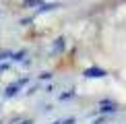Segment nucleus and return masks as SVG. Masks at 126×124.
Listing matches in <instances>:
<instances>
[{
	"mask_svg": "<svg viewBox=\"0 0 126 124\" xmlns=\"http://www.w3.org/2000/svg\"><path fill=\"white\" fill-rule=\"evenodd\" d=\"M99 110H101V112H114V110H116V103H110V101H101Z\"/></svg>",
	"mask_w": 126,
	"mask_h": 124,
	"instance_id": "3",
	"label": "nucleus"
},
{
	"mask_svg": "<svg viewBox=\"0 0 126 124\" xmlns=\"http://www.w3.org/2000/svg\"><path fill=\"white\" fill-rule=\"evenodd\" d=\"M21 124H33V122H31V120H25V122H21Z\"/></svg>",
	"mask_w": 126,
	"mask_h": 124,
	"instance_id": "6",
	"label": "nucleus"
},
{
	"mask_svg": "<svg viewBox=\"0 0 126 124\" xmlns=\"http://www.w3.org/2000/svg\"><path fill=\"white\" fill-rule=\"evenodd\" d=\"M85 77L87 79H101V77H106V70H101V68H87Z\"/></svg>",
	"mask_w": 126,
	"mask_h": 124,
	"instance_id": "1",
	"label": "nucleus"
},
{
	"mask_svg": "<svg viewBox=\"0 0 126 124\" xmlns=\"http://www.w3.org/2000/svg\"><path fill=\"white\" fill-rule=\"evenodd\" d=\"M64 50V37H58L54 41V46H52V54H56V52H62Z\"/></svg>",
	"mask_w": 126,
	"mask_h": 124,
	"instance_id": "2",
	"label": "nucleus"
},
{
	"mask_svg": "<svg viewBox=\"0 0 126 124\" xmlns=\"http://www.w3.org/2000/svg\"><path fill=\"white\" fill-rule=\"evenodd\" d=\"M23 83V81H21ZM21 83H17V85H10V87H6V91H4V97H13L15 93H17V89H19V85Z\"/></svg>",
	"mask_w": 126,
	"mask_h": 124,
	"instance_id": "4",
	"label": "nucleus"
},
{
	"mask_svg": "<svg viewBox=\"0 0 126 124\" xmlns=\"http://www.w3.org/2000/svg\"><path fill=\"white\" fill-rule=\"evenodd\" d=\"M54 124H75V118H66V120H60V122H54Z\"/></svg>",
	"mask_w": 126,
	"mask_h": 124,
	"instance_id": "5",
	"label": "nucleus"
}]
</instances>
